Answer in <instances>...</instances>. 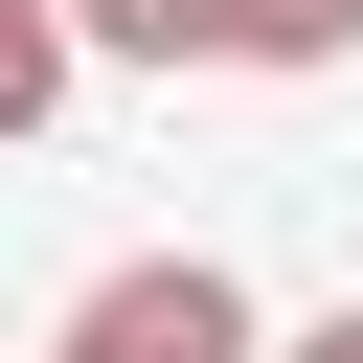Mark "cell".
Here are the masks:
<instances>
[{"instance_id": "obj_1", "label": "cell", "mask_w": 363, "mask_h": 363, "mask_svg": "<svg viewBox=\"0 0 363 363\" xmlns=\"http://www.w3.org/2000/svg\"><path fill=\"white\" fill-rule=\"evenodd\" d=\"M45 363H272V340H250V272H227V250H136V272L68 295Z\"/></svg>"}, {"instance_id": "obj_2", "label": "cell", "mask_w": 363, "mask_h": 363, "mask_svg": "<svg viewBox=\"0 0 363 363\" xmlns=\"http://www.w3.org/2000/svg\"><path fill=\"white\" fill-rule=\"evenodd\" d=\"M68 45H113V68H227V0H68Z\"/></svg>"}, {"instance_id": "obj_3", "label": "cell", "mask_w": 363, "mask_h": 363, "mask_svg": "<svg viewBox=\"0 0 363 363\" xmlns=\"http://www.w3.org/2000/svg\"><path fill=\"white\" fill-rule=\"evenodd\" d=\"M68 68H91V45H68V0H0V136H45V113H68Z\"/></svg>"}, {"instance_id": "obj_4", "label": "cell", "mask_w": 363, "mask_h": 363, "mask_svg": "<svg viewBox=\"0 0 363 363\" xmlns=\"http://www.w3.org/2000/svg\"><path fill=\"white\" fill-rule=\"evenodd\" d=\"M363 0H227V68H340Z\"/></svg>"}, {"instance_id": "obj_5", "label": "cell", "mask_w": 363, "mask_h": 363, "mask_svg": "<svg viewBox=\"0 0 363 363\" xmlns=\"http://www.w3.org/2000/svg\"><path fill=\"white\" fill-rule=\"evenodd\" d=\"M295 363H363V318H318V340H295Z\"/></svg>"}]
</instances>
